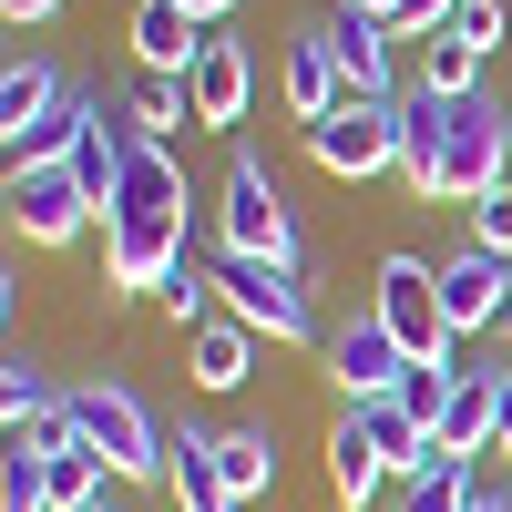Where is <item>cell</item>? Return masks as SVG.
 <instances>
[{
	"label": "cell",
	"mask_w": 512,
	"mask_h": 512,
	"mask_svg": "<svg viewBox=\"0 0 512 512\" xmlns=\"http://www.w3.org/2000/svg\"><path fill=\"white\" fill-rule=\"evenodd\" d=\"M185 216H195V185H185L175 144H134L113 205H103V277H113V297H154L164 277H175Z\"/></svg>",
	"instance_id": "1"
},
{
	"label": "cell",
	"mask_w": 512,
	"mask_h": 512,
	"mask_svg": "<svg viewBox=\"0 0 512 512\" xmlns=\"http://www.w3.org/2000/svg\"><path fill=\"white\" fill-rule=\"evenodd\" d=\"M216 256H267V267H287L297 287L318 297V246L297 236V216H287V195H277V175H267V154H256V144H236V154H226Z\"/></svg>",
	"instance_id": "2"
},
{
	"label": "cell",
	"mask_w": 512,
	"mask_h": 512,
	"mask_svg": "<svg viewBox=\"0 0 512 512\" xmlns=\"http://www.w3.org/2000/svg\"><path fill=\"white\" fill-rule=\"evenodd\" d=\"M72 431L113 461V482H164V461H175V431H164L123 379H82L72 390Z\"/></svg>",
	"instance_id": "3"
},
{
	"label": "cell",
	"mask_w": 512,
	"mask_h": 512,
	"mask_svg": "<svg viewBox=\"0 0 512 512\" xmlns=\"http://www.w3.org/2000/svg\"><path fill=\"white\" fill-rule=\"evenodd\" d=\"M216 297L226 318H246L267 349H297V338H318V297L297 287L287 267H267V256H216Z\"/></svg>",
	"instance_id": "4"
},
{
	"label": "cell",
	"mask_w": 512,
	"mask_h": 512,
	"mask_svg": "<svg viewBox=\"0 0 512 512\" xmlns=\"http://www.w3.org/2000/svg\"><path fill=\"white\" fill-rule=\"evenodd\" d=\"M308 154H318V175H338V185L400 175V113H390V103H369V93H349L338 113L308 123Z\"/></svg>",
	"instance_id": "5"
},
{
	"label": "cell",
	"mask_w": 512,
	"mask_h": 512,
	"mask_svg": "<svg viewBox=\"0 0 512 512\" xmlns=\"http://www.w3.org/2000/svg\"><path fill=\"white\" fill-rule=\"evenodd\" d=\"M502 123H512V113H502L492 93H461V103H451V134H441V205H482V195L512 175V164H502V154H512Z\"/></svg>",
	"instance_id": "6"
},
{
	"label": "cell",
	"mask_w": 512,
	"mask_h": 512,
	"mask_svg": "<svg viewBox=\"0 0 512 512\" xmlns=\"http://www.w3.org/2000/svg\"><path fill=\"white\" fill-rule=\"evenodd\" d=\"M379 328L400 338L410 359H451V318H441V267H420V256H379Z\"/></svg>",
	"instance_id": "7"
},
{
	"label": "cell",
	"mask_w": 512,
	"mask_h": 512,
	"mask_svg": "<svg viewBox=\"0 0 512 512\" xmlns=\"http://www.w3.org/2000/svg\"><path fill=\"white\" fill-rule=\"evenodd\" d=\"M0 205H11V226H21L31 246H72L82 226L103 216V205L82 195V175H72V164H11V185H0Z\"/></svg>",
	"instance_id": "8"
},
{
	"label": "cell",
	"mask_w": 512,
	"mask_h": 512,
	"mask_svg": "<svg viewBox=\"0 0 512 512\" xmlns=\"http://www.w3.org/2000/svg\"><path fill=\"white\" fill-rule=\"evenodd\" d=\"M328 41H338V72H349V93H369V103H400L410 82H400V31L379 21V11H359V0H328Z\"/></svg>",
	"instance_id": "9"
},
{
	"label": "cell",
	"mask_w": 512,
	"mask_h": 512,
	"mask_svg": "<svg viewBox=\"0 0 512 512\" xmlns=\"http://www.w3.org/2000/svg\"><path fill=\"white\" fill-rule=\"evenodd\" d=\"M441 318H451V338L502 328V318H512V256H492V246H451V256H441Z\"/></svg>",
	"instance_id": "10"
},
{
	"label": "cell",
	"mask_w": 512,
	"mask_h": 512,
	"mask_svg": "<svg viewBox=\"0 0 512 512\" xmlns=\"http://www.w3.org/2000/svg\"><path fill=\"white\" fill-rule=\"evenodd\" d=\"M318 349H328V379H338V400H390L400 379H410V349H400V338L379 328V318H349V328H328Z\"/></svg>",
	"instance_id": "11"
},
{
	"label": "cell",
	"mask_w": 512,
	"mask_h": 512,
	"mask_svg": "<svg viewBox=\"0 0 512 512\" xmlns=\"http://www.w3.org/2000/svg\"><path fill=\"white\" fill-rule=\"evenodd\" d=\"M390 113H400V185H410L420 205H441V134H451V93L410 82Z\"/></svg>",
	"instance_id": "12"
},
{
	"label": "cell",
	"mask_w": 512,
	"mask_h": 512,
	"mask_svg": "<svg viewBox=\"0 0 512 512\" xmlns=\"http://www.w3.org/2000/svg\"><path fill=\"white\" fill-rule=\"evenodd\" d=\"M195 123H226V134H236V123H246V93H256V62L236 52V31H205V52H195Z\"/></svg>",
	"instance_id": "13"
},
{
	"label": "cell",
	"mask_w": 512,
	"mask_h": 512,
	"mask_svg": "<svg viewBox=\"0 0 512 512\" xmlns=\"http://www.w3.org/2000/svg\"><path fill=\"white\" fill-rule=\"evenodd\" d=\"M349 103V72H338V41H328V21H308L287 41V113L297 123H318V113H338Z\"/></svg>",
	"instance_id": "14"
},
{
	"label": "cell",
	"mask_w": 512,
	"mask_h": 512,
	"mask_svg": "<svg viewBox=\"0 0 512 512\" xmlns=\"http://www.w3.org/2000/svg\"><path fill=\"white\" fill-rule=\"evenodd\" d=\"M164 492H175V512H246L236 482H226V461H216V431H175V461H164Z\"/></svg>",
	"instance_id": "15"
},
{
	"label": "cell",
	"mask_w": 512,
	"mask_h": 512,
	"mask_svg": "<svg viewBox=\"0 0 512 512\" xmlns=\"http://www.w3.org/2000/svg\"><path fill=\"white\" fill-rule=\"evenodd\" d=\"M185 359H195V390H216V400H226V390H246V379H256V328L216 308L205 328H185Z\"/></svg>",
	"instance_id": "16"
},
{
	"label": "cell",
	"mask_w": 512,
	"mask_h": 512,
	"mask_svg": "<svg viewBox=\"0 0 512 512\" xmlns=\"http://www.w3.org/2000/svg\"><path fill=\"white\" fill-rule=\"evenodd\" d=\"M195 52H205V21L185 0H134V62L144 72H195Z\"/></svg>",
	"instance_id": "17"
},
{
	"label": "cell",
	"mask_w": 512,
	"mask_h": 512,
	"mask_svg": "<svg viewBox=\"0 0 512 512\" xmlns=\"http://www.w3.org/2000/svg\"><path fill=\"white\" fill-rule=\"evenodd\" d=\"M328 482H338V502H349V512H369L379 492L400 482V472H390V451H379L349 410H338V431H328Z\"/></svg>",
	"instance_id": "18"
},
{
	"label": "cell",
	"mask_w": 512,
	"mask_h": 512,
	"mask_svg": "<svg viewBox=\"0 0 512 512\" xmlns=\"http://www.w3.org/2000/svg\"><path fill=\"white\" fill-rule=\"evenodd\" d=\"M62 103H72V82L52 62H11V72H0V134H11V144H31Z\"/></svg>",
	"instance_id": "19"
},
{
	"label": "cell",
	"mask_w": 512,
	"mask_h": 512,
	"mask_svg": "<svg viewBox=\"0 0 512 512\" xmlns=\"http://www.w3.org/2000/svg\"><path fill=\"white\" fill-rule=\"evenodd\" d=\"M492 420H502V400H492V369H461V390H451V410H441V451H461V461H482L492 451Z\"/></svg>",
	"instance_id": "20"
},
{
	"label": "cell",
	"mask_w": 512,
	"mask_h": 512,
	"mask_svg": "<svg viewBox=\"0 0 512 512\" xmlns=\"http://www.w3.org/2000/svg\"><path fill=\"white\" fill-rule=\"evenodd\" d=\"M349 420H359V431H369L379 451H390V472H400V482H410V472H420V461H431V451H441V441H431V420H410L400 400H349Z\"/></svg>",
	"instance_id": "21"
},
{
	"label": "cell",
	"mask_w": 512,
	"mask_h": 512,
	"mask_svg": "<svg viewBox=\"0 0 512 512\" xmlns=\"http://www.w3.org/2000/svg\"><path fill=\"white\" fill-rule=\"evenodd\" d=\"M472 461H461V451H431V461H420V472L390 492V512H472Z\"/></svg>",
	"instance_id": "22"
},
{
	"label": "cell",
	"mask_w": 512,
	"mask_h": 512,
	"mask_svg": "<svg viewBox=\"0 0 512 512\" xmlns=\"http://www.w3.org/2000/svg\"><path fill=\"white\" fill-rule=\"evenodd\" d=\"M123 113H134V144H175L185 123H195V82L185 72H144V93L123 103Z\"/></svg>",
	"instance_id": "23"
},
{
	"label": "cell",
	"mask_w": 512,
	"mask_h": 512,
	"mask_svg": "<svg viewBox=\"0 0 512 512\" xmlns=\"http://www.w3.org/2000/svg\"><path fill=\"white\" fill-rule=\"evenodd\" d=\"M62 400H72V390H52V369H41V359H21V349L0 359V410H11V431H31V420H52Z\"/></svg>",
	"instance_id": "24"
},
{
	"label": "cell",
	"mask_w": 512,
	"mask_h": 512,
	"mask_svg": "<svg viewBox=\"0 0 512 512\" xmlns=\"http://www.w3.org/2000/svg\"><path fill=\"white\" fill-rule=\"evenodd\" d=\"M410 82H431V93H482V52H472V41H461V31H431V41H420V72Z\"/></svg>",
	"instance_id": "25"
},
{
	"label": "cell",
	"mask_w": 512,
	"mask_h": 512,
	"mask_svg": "<svg viewBox=\"0 0 512 512\" xmlns=\"http://www.w3.org/2000/svg\"><path fill=\"white\" fill-rule=\"evenodd\" d=\"M154 297H164V318H175V328H205V318H216V267L185 246V256H175V277H164Z\"/></svg>",
	"instance_id": "26"
},
{
	"label": "cell",
	"mask_w": 512,
	"mask_h": 512,
	"mask_svg": "<svg viewBox=\"0 0 512 512\" xmlns=\"http://www.w3.org/2000/svg\"><path fill=\"white\" fill-rule=\"evenodd\" d=\"M216 461H226V482H236V502H256V492H277V441H267V431H226V441H216Z\"/></svg>",
	"instance_id": "27"
},
{
	"label": "cell",
	"mask_w": 512,
	"mask_h": 512,
	"mask_svg": "<svg viewBox=\"0 0 512 512\" xmlns=\"http://www.w3.org/2000/svg\"><path fill=\"white\" fill-rule=\"evenodd\" d=\"M0 512H52V482H41V451L31 441L0 451Z\"/></svg>",
	"instance_id": "28"
},
{
	"label": "cell",
	"mask_w": 512,
	"mask_h": 512,
	"mask_svg": "<svg viewBox=\"0 0 512 512\" xmlns=\"http://www.w3.org/2000/svg\"><path fill=\"white\" fill-rule=\"evenodd\" d=\"M441 31H461V41H472V52L492 62V52H502V31H512V11H502V0H461V11H451Z\"/></svg>",
	"instance_id": "29"
},
{
	"label": "cell",
	"mask_w": 512,
	"mask_h": 512,
	"mask_svg": "<svg viewBox=\"0 0 512 512\" xmlns=\"http://www.w3.org/2000/svg\"><path fill=\"white\" fill-rule=\"evenodd\" d=\"M472 246H492V256H512V175L472 205Z\"/></svg>",
	"instance_id": "30"
},
{
	"label": "cell",
	"mask_w": 512,
	"mask_h": 512,
	"mask_svg": "<svg viewBox=\"0 0 512 512\" xmlns=\"http://www.w3.org/2000/svg\"><path fill=\"white\" fill-rule=\"evenodd\" d=\"M451 11H461V0H400V41H431Z\"/></svg>",
	"instance_id": "31"
},
{
	"label": "cell",
	"mask_w": 512,
	"mask_h": 512,
	"mask_svg": "<svg viewBox=\"0 0 512 512\" xmlns=\"http://www.w3.org/2000/svg\"><path fill=\"white\" fill-rule=\"evenodd\" d=\"M492 400H502V420H492V451H512V359L492 369Z\"/></svg>",
	"instance_id": "32"
},
{
	"label": "cell",
	"mask_w": 512,
	"mask_h": 512,
	"mask_svg": "<svg viewBox=\"0 0 512 512\" xmlns=\"http://www.w3.org/2000/svg\"><path fill=\"white\" fill-rule=\"evenodd\" d=\"M0 11H11V31H21V21H62V0H0Z\"/></svg>",
	"instance_id": "33"
},
{
	"label": "cell",
	"mask_w": 512,
	"mask_h": 512,
	"mask_svg": "<svg viewBox=\"0 0 512 512\" xmlns=\"http://www.w3.org/2000/svg\"><path fill=\"white\" fill-rule=\"evenodd\" d=\"M185 11H195V21H205V31H216V21H226V11H246V0H185Z\"/></svg>",
	"instance_id": "34"
},
{
	"label": "cell",
	"mask_w": 512,
	"mask_h": 512,
	"mask_svg": "<svg viewBox=\"0 0 512 512\" xmlns=\"http://www.w3.org/2000/svg\"><path fill=\"white\" fill-rule=\"evenodd\" d=\"M359 11H379V21H390V31H400V0H359Z\"/></svg>",
	"instance_id": "35"
},
{
	"label": "cell",
	"mask_w": 512,
	"mask_h": 512,
	"mask_svg": "<svg viewBox=\"0 0 512 512\" xmlns=\"http://www.w3.org/2000/svg\"><path fill=\"white\" fill-rule=\"evenodd\" d=\"M472 512H512V502H492V492H472Z\"/></svg>",
	"instance_id": "36"
},
{
	"label": "cell",
	"mask_w": 512,
	"mask_h": 512,
	"mask_svg": "<svg viewBox=\"0 0 512 512\" xmlns=\"http://www.w3.org/2000/svg\"><path fill=\"white\" fill-rule=\"evenodd\" d=\"M93 512H113V502H93Z\"/></svg>",
	"instance_id": "37"
},
{
	"label": "cell",
	"mask_w": 512,
	"mask_h": 512,
	"mask_svg": "<svg viewBox=\"0 0 512 512\" xmlns=\"http://www.w3.org/2000/svg\"><path fill=\"white\" fill-rule=\"evenodd\" d=\"M502 328H512V318H502Z\"/></svg>",
	"instance_id": "38"
}]
</instances>
